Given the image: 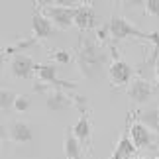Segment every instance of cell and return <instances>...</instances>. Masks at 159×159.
Here are the masks:
<instances>
[{"mask_svg":"<svg viewBox=\"0 0 159 159\" xmlns=\"http://www.w3.org/2000/svg\"><path fill=\"white\" fill-rule=\"evenodd\" d=\"M104 61H106V53L102 51V47L93 38H83L81 35L79 49H77V65L81 69L83 77L94 79L100 73Z\"/></svg>","mask_w":159,"mask_h":159,"instance_id":"obj_1","label":"cell"},{"mask_svg":"<svg viewBox=\"0 0 159 159\" xmlns=\"http://www.w3.org/2000/svg\"><path fill=\"white\" fill-rule=\"evenodd\" d=\"M108 32H110V35H112L116 41L132 38V35H134V38L148 39V34L139 32L136 26H132V24L128 22L126 18H122V16H112V20H110V24H108Z\"/></svg>","mask_w":159,"mask_h":159,"instance_id":"obj_2","label":"cell"},{"mask_svg":"<svg viewBox=\"0 0 159 159\" xmlns=\"http://www.w3.org/2000/svg\"><path fill=\"white\" fill-rule=\"evenodd\" d=\"M75 12L77 8H65V6H59V4L43 8V14L59 30H69L71 26H75Z\"/></svg>","mask_w":159,"mask_h":159,"instance_id":"obj_3","label":"cell"},{"mask_svg":"<svg viewBox=\"0 0 159 159\" xmlns=\"http://www.w3.org/2000/svg\"><path fill=\"white\" fill-rule=\"evenodd\" d=\"M130 136L132 142L136 145V149H148V148H155V132H151L149 128H145L142 122H134L130 124Z\"/></svg>","mask_w":159,"mask_h":159,"instance_id":"obj_4","label":"cell"},{"mask_svg":"<svg viewBox=\"0 0 159 159\" xmlns=\"http://www.w3.org/2000/svg\"><path fill=\"white\" fill-rule=\"evenodd\" d=\"M153 93H155V87L142 77H134L132 83L128 84V96H130L134 102H138V104L148 102Z\"/></svg>","mask_w":159,"mask_h":159,"instance_id":"obj_5","label":"cell"},{"mask_svg":"<svg viewBox=\"0 0 159 159\" xmlns=\"http://www.w3.org/2000/svg\"><path fill=\"white\" fill-rule=\"evenodd\" d=\"M35 77H38V83H43V84H53V89H73L75 84L73 83H67V81H61L57 77V69L55 65L51 63H39L35 67Z\"/></svg>","mask_w":159,"mask_h":159,"instance_id":"obj_6","label":"cell"},{"mask_svg":"<svg viewBox=\"0 0 159 159\" xmlns=\"http://www.w3.org/2000/svg\"><path fill=\"white\" fill-rule=\"evenodd\" d=\"M108 77L112 81V84H130L132 79H134V69L126 61L114 57L110 67H108Z\"/></svg>","mask_w":159,"mask_h":159,"instance_id":"obj_7","label":"cell"},{"mask_svg":"<svg viewBox=\"0 0 159 159\" xmlns=\"http://www.w3.org/2000/svg\"><path fill=\"white\" fill-rule=\"evenodd\" d=\"M35 65L34 59L30 55H24V53H16L14 59L10 63V69H12V75L16 79H30L32 73H35Z\"/></svg>","mask_w":159,"mask_h":159,"instance_id":"obj_8","label":"cell"},{"mask_svg":"<svg viewBox=\"0 0 159 159\" xmlns=\"http://www.w3.org/2000/svg\"><path fill=\"white\" fill-rule=\"evenodd\" d=\"M32 32H34V38L35 39H45L53 35L55 32V26L51 24V20L43 14V10H35L34 12V18H32Z\"/></svg>","mask_w":159,"mask_h":159,"instance_id":"obj_9","label":"cell"},{"mask_svg":"<svg viewBox=\"0 0 159 159\" xmlns=\"http://www.w3.org/2000/svg\"><path fill=\"white\" fill-rule=\"evenodd\" d=\"M45 104L51 112H63V110H69L73 106V98L69 94H65L61 89H53L45 96Z\"/></svg>","mask_w":159,"mask_h":159,"instance_id":"obj_10","label":"cell"},{"mask_svg":"<svg viewBox=\"0 0 159 159\" xmlns=\"http://www.w3.org/2000/svg\"><path fill=\"white\" fill-rule=\"evenodd\" d=\"M94 22H96V14H94L93 6H87V4L79 6L75 12V26L81 32H87V30L94 28Z\"/></svg>","mask_w":159,"mask_h":159,"instance_id":"obj_11","label":"cell"},{"mask_svg":"<svg viewBox=\"0 0 159 159\" xmlns=\"http://www.w3.org/2000/svg\"><path fill=\"white\" fill-rule=\"evenodd\" d=\"M114 153L120 155L122 159H130V157H134V153H136V145H134L132 136H130V118L126 120V130H124V134H122V138H120L118 145H116Z\"/></svg>","mask_w":159,"mask_h":159,"instance_id":"obj_12","label":"cell"},{"mask_svg":"<svg viewBox=\"0 0 159 159\" xmlns=\"http://www.w3.org/2000/svg\"><path fill=\"white\" fill-rule=\"evenodd\" d=\"M10 139L16 143H30L34 139V132L32 128H30V124H26V122L18 120L14 122V124L10 126Z\"/></svg>","mask_w":159,"mask_h":159,"instance_id":"obj_13","label":"cell"},{"mask_svg":"<svg viewBox=\"0 0 159 159\" xmlns=\"http://www.w3.org/2000/svg\"><path fill=\"white\" fill-rule=\"evenodd\" d=\"M63 151H65L67 159H79V157H81V142H79L77 136L73 134V128H67V130H65Z\"/></svg>","mask_w":159,"mask_h":159,"instance_id":"obj_14","label":"cell"},{"mask_svg":"<svg viewBox=\"0 0 159 159\" xmlns=\"http://www.w3.org/2000/svg\"><path fill=\"white\" fill-rule=\"evenodd\" d=\"M90 132H93V124H90L89 114L84 112V114H81V118L77 120V124L73 126V134L77 136V139L81 143H89L90 142Z\"/></svg>","mask_w":159,"mask_h":159,"instance_id":"obj_15","label":"cell"},{"mask_svg":"<svg viewBox=\"0 0 159 159\" xmlns=\"http://www.w3.org/2000/svg\"><path fill=\"white\" fill-rule=\"evenodd\" d=\"M139 122L149 128L151 132H159V106H153L149 110H143V112H139Z\"/></svg>","mask_w":159,"mask_h":159,"instance_id":"obj_16","label":"cell"},{"mask_svg":"<svg viewBox=\"0 0 159 159\" xmlns=\"http://www.w3.org/2000/svg\"><path fill=\"white\" fill-rule=\"evenodd\" d=\"M16 98H18V94L12 93V90H8V89L0 90V108H2V112H8L10 108H14Z\"/></svg>","mask_w":159,"mask_h":159,"instance_id":"obj_17","label":"cell"},{"mask_svg":"<svg viewBox=\"0 0 159 159\" xmlns=\"http://www.w3.org/2000/svg\"><path fill=\"white\" fill-rule=\"evenodd\" d=\"M28 108H30V98H28V96H24V94H18L16 104H14V110L22 114V112H26Z\"/></svg>","mask_w":159,"mask_h":159,"instance_id":"obj_18","label":"cell"},{"mask_svg":"<svg viewBox=\"0 0 159 159\" xmlns=\"http://www.w3.org/2000/svg\"><path fill=\"white\" fill-rule=\"evenodd\" d=\"M143 6H145V14H148V16L159 18V0H148Z\"/></svg>","mask_w":159,"mask_h":159,"instance_id":"obj_19","label":"cell"},{"mask_svg":"<svg viewBox=\"0 0 159 159\" xmlns=\"http://www.w3.org/2000/svg\"><path fill=\"white\" fill-rule=\"evenodd\" d=\"M53 59L57 61V63H61V65H67V63H71V53L67 49H59V51L53 53Z\"/></svg>","mask_w":159,"mask_h":159,"instance_id":"obj_20","label":"cell"},{"mask_svg":"<svg viewBox=\"0 0 159 159\" xmlns=\"http://www.w3.org/2000/svg\"><path fill=\"white\" fill-rule=\"evenodd\" d=\"M148 41L153 43V57L157 61V55H159V32H149L148 34Z\"/></svg>","mask_w":159,"mask_h":159,"instance_id":"obj_21","label":"cell"},{"mask_svg":"<svg viewBox=\"0 0 159 159\" xmlns=\"http://www.w3.org/2000/svg\"><path fill=\"white\" fill-rule=\"evenodd\" d=\"M155 79H157V83H159V59L155 61Z\"/></svg>","mask_w":159,"mask_h":159,"instance_id":"obj_22","label":"cell"},{"mask_svg":"<svg viewBox=\"0 0 159 159\" xmlns=\"http://www.w3.org/2000/svg\"><path fill=\"white\" fill-rule=\"evenodd\" d=\"M0 136H2V139H6V126L2 124V134H0Z\"/></svg>","mask_w":159,"mask_h":159,"instance_id":"obj_23","label":"cell"},{"mask_svg":"<svg viewBox=\"0 0 159 159\" xmlns=\"http://www.w3.org/2000/svg\"><path fill=\"white\" fill-rule=\"evenodd\" d=\"M110 159H122L120 155H116V153H112V157H110Z\"/></svg>","mask_w":159,"mask_h":159,"instance_id":"obj_24","label":"cell"},{"mask_svg":"<svg viewBox=\"0 0 159 159\" xmlns=\"http://www.w3.org/2000/svg\"><path fill=\"white\" fill-rule=\"evenodd\" d=\"M130 159H134V157H130Z\"/></svg>","mask_w":159,"mask_h":159,"instance_id":"obj_25","label":"cell"},{"mask_svg":"<svg viewBox=\"0 0 159 159\" xmlns=\"http://www.w3.org/2000/svg\"><path fill=\"white\" fill-rule=\"evenodd\" d=\"M157 159H159V157H157Z\"/></svg>","mask_w":159,"mask_h":159,"instance_id":"obj_26","label":"cell"}]
</instances>
